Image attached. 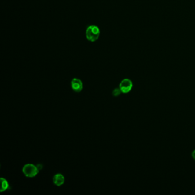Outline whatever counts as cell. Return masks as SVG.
I'll list each match as a JSON object with an SVG mask.
<instances>
[{
  "mask_svg": "<svg viewBox=\"0 0 195 195\" xmlns=\"http://www.w3.org/2000/svg\"><path fill=\"white\" fill-rule=\"evenodd\" d=\"M71 87L75 92H80L83 89V84L81 80L74 78L71 81Z\"/></svg>",
  "mask_w": 195,
  "mask_h": 195,
  "instance_id": "cell-4",
  "label": "cell"
},
{
  "mask_svg": "<svg viewBox=\"0 0 195 195\" xmlns=\"http://www.w3.org/2000/svg\"><path fill=\"white\" fill-rule=\"evenodd\" d=\"M133 88V83L129 79H125L122 80L119 85V88L121 92L123 93H128L132 90Z\"/></svg>",
  "mask_w": 195,
  "mask_h": 195,
  "instance_id": "cell-3",
  "label": "cell"
},
{
  "mask_svg": "<svg viewBox=\"0 0 195 195\" xmlns=\"http://www.w3.org/2000/svg\"><path fill=\"white\" fill-rule=\"evenodd\" d=\"M121 93H122L121 92V90H120V88H116L113 90V92H112V94H113V95L114 96H119Z\"/></svg>",
  "mask_w": 195,
  "mask_h": 195,
  "instance_id": "cell-7",
  "label": "cell"
},
{
  "mask_svg": "<svg viewBox=\"0 0 195 195\" xmlns=\"http://www.w3.org/2000/svg\"><path fill=\"white\" fill-rule=\"evenodd\" d=\"M39 171L37 165L32 164H25L22 168V172L26 177L29 178L35 177Z\"/></svg>",
  "mask_w": 195,
  "mask_h": 195,
  "instance_id": "cell-2",
  "label": "cell"
},
{
  "mask_svg": "<svg viewBox=\"0 0 195 195\" xmlns=\"http://www.w3.org/2000/svg\"><path fill=\"white\" fill-rule=\"evenodd\" d=\"M191 155H192V157L193 158V159L195 160V149L194 151H192V152L191 153Z\"/></svg>",
  "mask_w": 195,
  "mask_h": 195,
  "instance_id": "cell-8",
  "label": "cell"
},
{
  "mask_svg": "<svg viewBox=\"0 0 195 195\" xmlns=\"http://www.w3.org/2000/svg\"><path fill=\"white\" fill-rule=\"evenodd\" d=\"M100 29L96 25H90L87 28L86 31V37L91 42L97 41L100 36Z\"/></svg>",
  "mask_w": 195,
  "mask_h": 195,
  "instance_id": "cell-1",
  "label": "cell"
},
{
  "mask_svg": "<svg viewBox=\"0 0 195 195\" xmlns=\"http://www.w3.org/2000/svg\"><path fill=\"white\" fill-rule=\"evenodd\" d=\"M53 182L56 186H61L65 182V177L62 174L57 173L54 176L53 178Z\"/></svg>",
  "mask_w": 195,
  "mask_h": 195,
  "instance_id": "cell-5",
  "label": "cell"
},
{
  "mask_svg": "<svg viewBox=\"0 0 195 195\" xmlns=\"http://www.w3.org/2000/svg\"><path fill=\"white\" fill-rule=\"evenodd\" d=\"M1 192H4L6 190H7L9 188V183L8 181L5 179L4 178H1Z\"/></svg>",
  "mask_w": 195,
  "mask_h": 195,
  "instance_id": "cell-6",
  "label": "cell"
}]
</instances>
